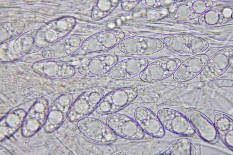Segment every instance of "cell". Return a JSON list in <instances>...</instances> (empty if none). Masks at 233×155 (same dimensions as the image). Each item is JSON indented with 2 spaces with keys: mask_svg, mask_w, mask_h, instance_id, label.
Returning <instances> with one entry per match:
<instances>
[{
  "mask_svg": "<svg viewBox=\"0 0 233 155\" xmlns=\"http://www.w3.org/2000/svg\"><path fill=\"white\" fill-rule=\"evenodd\" d=\"M169 61L162 60L150 64L140 74V79L147 82H157L165 79L175 71L177 66Z\"/></svg>",
  "mask_w": 233,
  "mask_h": 155,
  "instance_id": "obj_9",
  "label": "cell"
},
{
  "mask_svg": "<svg viewBox=\"0 0 233 155\" xmlns=\"http://www.w3.org/2000/svg\"><path fill=\"white\" fill-rule=\"evenodd\" d=\"M47 115L44 110L30 112L22 124L23 135L28 137L34 134L45 123Z\"/></svg>",
  "mask_w": 233,
  "mask_h": 155,
  "instance_id": "obj_10",
  "label": "cell"
},
{
  "mask_svg": "<svg viewBox=\"0 0 233 155\" xmlns=\"http://www.w3.org/2000/svg\"><path fill=\"white\" fill-rule=\"evenodd\" d=\"M26 115L23 112H13L5 117L1 123V128L5 136H9L22 124Z\"/></svg>",
  "mask_w": 233,
  "mask_h": 155,
  "instance_id": "obj_11",
  "label": "cell"
},
{
  "mask_svg": "<svg viewBox=\"0 0 233 155\" xmlns=\"http://www.w3.org/2000/svg\"><path fill=\"white\" fill-rule=\"evenodd\" d=\"M106 122L116 135L122 138L138 140L144 137V131L136 121L126 115L111 114L107 118Z\"/></svg>",
  "mask_w": 233,
  "mask_h": 155,
  "instance_id": "obj_4",
  "label": "cell"
},
{
  "mask_svg": "<svg viewBox=\"0 0 233 155\" xmlns=\"http://www.w3.org/2000/svg\"><path fill=\"white\" fill-rule=\"evenodd\" d=\"M147 64V61L144 59L126 60L115 64L107 73V75L115 80L131 78L140 74Z\"/></svg>",
  "mask_w": 233,
  "mask_h": 155,
  "instance_id": "obj_5",
  "label": "cell"
},
{
  "mask_svg": "<svg viewBox=\"0 0 233 155\" xmlns=\"http://www.w3.org/2000/svg\"><path fill=\"white\" fill-rule=\"evenodd\" d=\"M134 115L136 121L144 132L157 138L163 136V128L157 116L151 110L140 107L136 109Z\"/></svg>",
  "mask_w": 233,
  "mask_h": 155,
  "instance_id": "obj_7",
  "label": "cell"
},
{
  "mask_svg": "<svg viewBox=\"0 0 233 155\" xmlns=\"http://www.w3.org/2000/svg\"><path fill=\"white\" fill-rule=\"evenodd\" d=\"M117 61V57L115 55H100L82 63L78 68V72L81 75L88 77L99 76L107 73Z\"/></svg>",
  "mask_w": 233,
  "mask_h": 155,
  "instance_id": "obj_6",
  "label": "cell"
},
{
  "mask_svg": "<svg viewBox=\"0 0 233 155\" xmlns=\"http://www.w3.org/2000/svg\"><path fill=\"white\" fill-rule=\"evenodd\" d=\"M77 127L87 138L96 142L105 143L116 140V135L107 124L92 117H85L78 121Z\"/></svg>",
  "mask_w": 233,
  "mask_h": 155,
  "instance_id": "obj_3",
  "label": "cell"
},
{
  "mask_svg": "<svg viewBox=\"0 0 233 155\" xmlns=\"http://www.w3.org/2000/svg\"><path fill=\"white\" fill-rule=\"evenodd\" d=\"M104 95V89L98 87L83 93L73 103L68 115L69 120L76 122L90 114L96 110Z\"/></svg>",
  "mask_w": 233,
  "mask_h": 155,
  "instance_id": "obj_1",
  "label": "cell"
},
{
  "mask_svg": "<svg viewBox=\"0 0 233 155\" xmlns=\"http://www.w3.org/2000/svg\"><path fill=\"white\" fill-rule=\"evenodd\" d=\"M137 90L130 87L117 89L104 96L96 110L102 115L114 113L125 108L136 98Z\"/></svg>",
  "mask_w": 233,
  "mask_h": 155,
  "instance_id": "obj_2",
  "label": "cell"
},
{
  "mask_svg": "<svg viewBox=\"0 0 233 155\" xmlns=\"http://www.w3.org/2000/svg\"><path fill=\"white\" fill-rule=\"evenodd\" d=\"M73 96L70 93H66L59 98L56 110L52 114L48 115L45 123L46 130L53 131L58 128L65 121L73 103Z\"/></svg>",
  "mask_w": 233,
  "mask_h": 155,
  "instance_id": "obj_8",
  "label": "cell"
}]
</instances>
